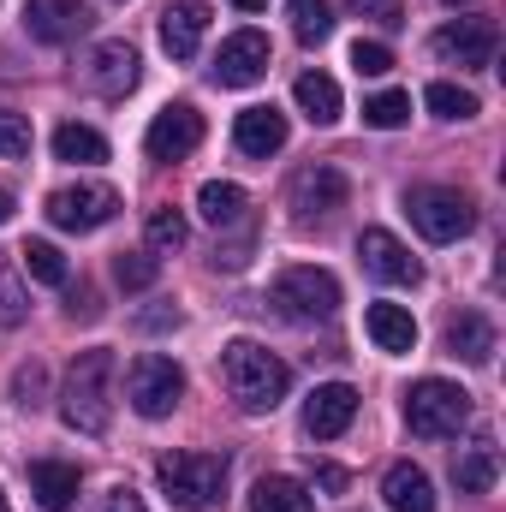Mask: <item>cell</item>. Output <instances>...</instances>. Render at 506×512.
<instances>
[{
    "label": "cell",
    "mask_w": 506,
    "mask_h": 512,
    "mask_svg": "<svg viewBox=\"0 0 506 512\" xmlns=\"http://www.w3.org/2000/svg\"><path fill=\"white\" fill-rule=\"evenodd\" d=\"M108 387H114V352H78L72 358V370H66V387H60V417H66V429H78V435H108V423H114V399H108Z\"/></svg>",
    "instance_id": "1"
},
{
    "label": "cell",
    "mask_w": 506,
    "mask_h": 512,
    "mask_svg": "<svg viewBox=\"0 0 506 512\" xmlns=\"http://www.w3.org/2000/svg\"><path fill=\"white\" fill-rule=\"evenodd\" d=\"M221 382H227V393H233L245 411H274V405L286 399V387H292V370H286L268 346L233 340V346L221 352Z\"/></svg>",
    "instance_id": "2"
},
{
    "label": "cell",
    "mask_w": 506,
    "mask_h": 512,
    "mask_svg": "<svg viewBox=\"0 0 506 512\" xmlns=\"http://www.w3.org/2000/svg\"><path fill=\"white\" fill-rule=\"evenodd\" d=\"M405 423H411V435H423V441H453V435L471 423V393L459 382L423 376V382L405 393Z\"/></svg>",
    "instance_id": "3"
},
{
    "label": "cell",
    "mask_w": 506,
    "mask_h": 512,
    "mask_svg": "<svg viewBox=\"0 0 506 512\" xmlns=\"http://www.w3.org/2000/svg\"><path fill=\"white\" fill-rule=\"evenodd\" d=\"M155 477H161V495L179 512H203L227 489V459L221 453H167L155 465Z\"/></svg>",
    "instance_id": "4"
},
{
    "label": "cell",
    "mask_w": 506,
    "mask_h": 512,
    "mask_svg": "<svg viewBox=\"0 0 506 512\" xmlns=\"http://www.w3.org/2000/svg\"><path fill=\"white\" fill-rule=\"evenodd\" d=\"M268 298L292 322H328L340 310V280L328 268H280L274 286H268Z\"/></svg>",
    "instance_id": "5"
},
{
    "label": "cell",
    "mask_w": 506,
    "mask_h": 512,
    "mask_svg": "<svg viewBox=\"0 0 506 512\" xmlns=\"http://www.w3.org/2000/svg\"><path fill=\"white\" fill-rule=\"evenodd\" d=\"M405 209H411V227H417L429 245H453V239H465V233L477 227L471 197H465V191H447V185H417V191L405 197Z\"/></svg>",
    "instance_id": "6"
},
{
    "label": "cell",
    "mask_w": 506,
    "mask_h": 512,
    "mask_svg": "<svg viewBox=\"0 0 506 512\" xmlns=\"http://www.w3.org/2000/svg\"><path fill=\"white\" fill-rule=\"evenodd\" d=\"M42 215H48L60 233H96V227H108V221L120 215V191L102 185V179H78V185H60V191L42 203Z\"/></svg>",
    "instance_id": "7"
},
{
    "label": "cell",
    "mask_w": 506,
    "mask_h": 512,
    "mask_svg": "<svg viewBox=\"0 0 506 512\" xmlns=\"http://www.w3.org/2000/svg\"><path fill=\"white\" fill-rule=\"evenodd\" d=\"M126 399L137 417H167L185 399V370L173 358H161V352H143V358H131V370H126Z\"/></svg>",
    "instance_id": "8"
},
{
    "label": "cell",
    "mask_w": 506,
    "mask_h": 512,
    "mask_svg": "<svg viewBox=\"0 0 506 512\" xmlns=\"http://www.w3.org/2000/svg\"><path fill=\"white\" fill-rule=\"evenodd\" d=\"M495 24L489 18H459V24H441L435 36H429V48H435V60L441 66H459V72H483L489 60H495Z\"/></svg>",
    "instance_id": "9"
},
{
    "label": "cell",
    "mask_w": 506,
    "mask_h": 512,
    "mask_svg": "<svg viewBox=\"0 0 506 512\" xmlns=\"http://www.w3.org/2000/svg\"><path fill=\"white\" fill-rule=\"evenodd\" d=\"M203 143V114L191 108V102H173V108H161L149 131H143V149H149V161H185L191 149Z\"/></svg>",
    "instance_id": "10"
},
{
    "label": "cell",
    "mask_w": 506,
    "mask_h": 512,
    "mask_svg": "<svg viewBox=\"0 0 506 512\" xmlns=\"http://www.w3.org/2000/svg\"><path fill=\"white\" fill-rule=\"evenodd\" d=\"M268 60H274V48H268L262 30H233V36L221 42V54H215V84L245 90L256 78H268Z\"/></svg>",
    "instance_id": "11"
},
{
    "label": "cell",
    "mask_w": 506,
    "mask_h": 512,
    "mask_svg": "<svg viewBox=\"0 0 506 512\" xmlns=\"http://www.w3.org/2000/svg\"><path fill=\"white\" fill-rule=\"evenodd\" d=\"M358 262H364L376 280H387V286H417V280H423V262L405 251L387 227H364V233H358Z\"/></svg>",
    "instance_id": "12"
},
{
    "label": "cell",
    "mask_w": 506,
    "mask_h": 512,
    "mask_svg": "<svg viewBox=\"0 0 506 512\" xmlns=\"http://www.w3.org/2000/svg\"><path fill=\"white\" fill-rule=\"evenodd\" d=\"M24 30L48 48L60 42H78L90 30V6L84 0H24Z\"/></svg>",
    "instance_id": "13"
},
{
    "label": "cell",
    "mask_w": 506,
    "mask_h": 512,
    "mask_svg": "<svg viewBox=\"0 0 506 512\" xmlns=\"http://www.w3.org/2000/svg\"><path fill=\"white\" fill-rule=\"evenodd\" d=\"M346 197H352V179H346L340 167H328V161H316V167H304V173L292 179V209H298L304 221L346 209Z\"/></svg>",
    "instance_id": "14"
},
{
    "label": "cell",
    "mask_w": 506,
    "mask_h": 512,
    "mask_svg": "<svg viewBox=\"0 0 506 512\" xmlns=\"http://www.w3.org/2000/svg\"><path fill=\"white\" fill-rule=\"evenodd\" d=\"M137 72H143V60H137L131 42H96V54H90V90L96 96H114V102L131 96Z\"/></svg>",
    "instance_id": "15"
},
{
    "label": "cell",
    "mask_w": 506,
    "mask_h": 512,
    "mask_svg": "<svg viewBox=\"0 0 506 512\" xmlns=\"http://www.w3.org/2000/svg\"><path fill=\"white\" fill-rule=\"evenodd\" d=\"M352 417H358V393L346 382H328L310 393V405H304V429L316 435V441H334V435H346L352 429Z\"/></svg>",
    "instance_id": "16"
},
{
    "label": "cell",
    "mask_w": 506,
    "mask_h": 512,
    "mask_svg": "<svg viewBox=\"0 0 506 512\" xmlns=\"http://www.w3.org/2000/svg\"><path fill=\"white\" fill-rule=\"evenodd\" d=\"M203 36H209V6H203V0H173V6L161 12V48H167L173 60H197Z\"/></svg>",
    "instance_id": "17"
},
{
    "label": "cell",
    "mask_w": 506,
    "mask_h": 512,
    "mask_svg": "<svg viewBox=\"0 0 506 512\" xmlns=\"http://www.w3.org/2000/svg\"><path fill=\"white\" fill-rule=\"evenodd\" d=\"M233 143H239L245 155H256V161L280 155V149H286V114H280L274 102L245 108V114H239V126H233Z\"/></svg>",
    "instance_id": "18"
},
{
    "label": "cell",
    "mask_w": 506,
    "mask_h": 512,
    "mask_svg": "<svg viewBox=\"0 0 506 512\" xmlns=\"http://www.w3.org/2000/svg\"><path fill=\"white\" fill-rule=\"evenodd\" d=\"M30 495L42 512H66L78 501V465H60V459H36L30 465Z\"/></svg>",
    "instance_id": "19"
},
{
    "label": "cell",
    "mask_w": 506,
    "mask_h": 512,
    "mask_svg": "<svg viewBox=\"0 0 506 512\" xmlns=\"http://www.w3.org/2000/svg\"><path fill=\"white\" fill-rule=\"evenodd\" d=\"M447 352L465 358V364H489V358H495V322L477 316V310L453 316V322H447Z\"/></svg>",
    "instance_id": "20"
},
{
    "label": "cell",
    "mask_w": 506,
    "mask_h": 512,
    "mask_svg": "<svg viewBox=\"0 0 506 512\" xmlns=\"http://www.w3.org/2000/svg\"><path fill=\"white\" fill-rule=\"evenodd\" d=\"M364 328H370V340H376L381 352H411L417 346V316L405 304H370Z\"/></svg>",
    "instance_id": "21"
},
{
    "label": "cell",
    "mask_w": 506,
    "mask_h": 512,
    "mask_svg": "<svg viewBox=\"0 0 506 512\" xmlns=\"http://www.w3.org/2000/svg\"><path fill=\"white\" fill-rule=\"evenodd\" d=\"M381 501L393 512H435V483L417 471V465H393L381 477Z\"/></svg>",
    "instance_id": "22"
},
{
    "label": "cell",
    "mask_w": 506,
    "mask_h": 512,
    "mask_svg": "<svg viewBox=\"0 0 506 512\" xmlns=\"http://www.w3.org/2000/svg\"><path fill=\"white\" fill-rule=\"evenodd\" d=\"M495 477H501V453H495V441H489V435L453 459V483H459V495H489V489H495Z\"/></svg>",
    "instance_id": "23"
},
{
    "label": "cell",
    "mask_w": 506,
    "mask_h": 512,
    "mask_svg": "<svg viewBox=\"0 0 506 512\" xmlns=\"http://www.w3.org/2000/svg\"><path fill=\"white\" fill-rule=\"evenodd\" d=\"M245 203H251V197H245L233 179H209V185L197 191V215H203L209 227H239V221H245Z\"/></svg>",
    "instance_id": "24"
},
{
    "label": "cell",
    "mask_w": 506,
    "mask_h": 512,
    "mask_svg": "<svg viewBox=\"0 0 506 512\" xmlns=\"http://www.w3.org/2000/svg\"><path fill=\"white\" fill-rule=\"evenodd\" d=\"M251 512H316V495L298 477H262L251 489Z\"/></svg>",
    "instance_id": "25"
},
{
    "label": "cell",
    "mask_w": 506,
    "mask_h": 512,
    "mask_svg": "<svg viewBox=\"0 0 506 512\" xmlns=\"http://www.w3.org/2000/svg\"><path fill=\"white\" fill-rule=\"evenodd\" d=\"M292 96H298V108H304L316 126H334V120H340V84H334L328 72H304V78L292 84Z\"/></svg>",
    "instance_id": "26"
},
{
    "label": "cell",
    "mask_w": 506,
    "mask_h": 512,
    "mask_svg": "<svg viewBox=\"0 0 506 512\" xmlns=\"http://www.w3.org/2000/svg\"><path fill=\"white\" fill-rule=\"evenodd\" d=\"M54 155L72 161V167H96V161H108V137L96 126H60L54 131Z\"/></svg>",
    "instance_id": "27"
},
{
    "label": "cell",
    "mask_w": 506,
    "mask_h": 512,
    "mask_svg": "<svg viewBox=\"0 0 506 512\" xmlns=\"http://www.w3.org/2000/svg\"><path fill=\"white\" fill-rule=\"evenodd\" d=\"M286 18H292V36H298L304 48H316V42L334 36V12H328V0H286Z\"/></svg>",
    "instance_id": "28"
},
{
    "label": "cell",
    "mask_w": 506,
    "mask_h": 512,
    "mask_svg": "<svg viewBox=\"0 0 506 512\" xmlns=\"http://www.w3.org/2000/svg\"><path fill=\"white\" fill-rule=\"evenodd\" d=\"M423 102H429L435 120H471V114H477V96H471L465 84H429Z\"/></svg>",
    "instance_id": "29"
},
{
    "label": "cell",
    "mask_w": 506,
    "mask_h": 512,
    "mask_svg": "<svg viewBox=\"0 0 506 512\" xmlns=\"http://www.w3.org/2000/svg\"><path fill=\"white\" fill-rule=\"evenodd\" d=\"M143 239H149V251L173 256L185 239H191V221H185L179 209H155V215H149V227H143Z\"/></svg>",
    "instance_id": "30"
},
{
    "label": "cell",
    "mask_w": 506,
    "mask_h": 512,
    "mask_svg": "<svg viewBox=\"0 0 506 512\" xmlns=\"http://www.w3.org/2000/svg\"><path fill=\"white\" fill-rule=\"evenodd\" d=\"M24 268H30V280H42V286H66V256L54 251V245H48V239H30V245H24Z\"/></svg>",
    "instance_id": "31"
},
{
    "label": "cell",
    "mask_w": 506,
    "mask_h": 512,
    "mask_svg": "<svg viewBox=\"0 0 506 512\" xmlns=\"http://www.w3.org/2000/svg\"><path fill=\"white\" fill-rule=\"evenodd\" d=\"M405 120H411V96L405 90H381V96L364 102V126L393 131V126H405Z\"/></svg>",
    "instance_id": "32"
},
{
    "label": "cell",
    "mask_w": 506,
    "mask_h": 512,
    "mask_svg": "<svg viewBox=\"0 0 506 512\" xmlns=\"http://www.w3.org/2000/svg\"><path fill=\"white\" fill-rule=\"evenodd\" d=\"M30 316V292H24V280L6 268V256H0V328H18Z\"/></svg>",
    "instance_id": "33"
},
{
    "label": "cell",
    "mask_w": 506,
    "mask_h": 512,
    "mask_svg": "<svg viewBox=\"0 0 506 512\" xmlns=\"http://www.w3.org/2000/svg\"><path fill=\"white\" fill-rule=\"evenodd\" d=\"M155 274H161V262L149 251H120V262H114V280L126 286V292H143V286H155Z\"/></svg>",
    "instance_id": "34"
},
{
    "label": "cell",
    "mask_w": 506,
    "mask_h": 512,
    "mask_svg": "<svg viewBox=\"0 0 506 512\" xmlns=\"http://www.w3.org/2000/svg\"><path fill=\"white\" fill-rule=\"evenodd\" d=\"M0 155H6V161H24V155H30V120H24V114H6V108H0Z\"/></svg>",
    "instance_id": "35"
},
{
    "label": "cell",
    "mask_w": 506,
    "mask_h": 512,
    "mask_svg": "<svg viewBox=\"0 0 506 512\" xmlns=\"http://www.w3.org/2000/svg\"><path fill=\"white\" fill-rule=\"evenodd\" d=\"M352 66L364 72V78H381V72H393V54H387V42H352Z\"/></svg>",
    "instance_id": "36"
},
{
    "label": "cell",
    "mask_w": 506,
    "mask_h": 512,
    "mask_svg": "<svg viewBox=\"0 0 506 512\" xmlns=\"http://www.w3.org/2000/svg\"><path fill=\"white\" fill-rule=\"evenodd\" d=\"M42 387H48V370H42V364H24V370L12 376V399L30 411V405H42Z\"/></svg>",
    "instance_id": "37"
},
{
    "label": "cell",
    "mask_w": 506,
    "mask_h": 512,
    "mask_svg": "<svg viewBox=\"0 0 506 512\" xmlns=\"http://www.w3.org/2000/svg\"><path fill=\"white\" fill-rule=\"evenodd\" d=\"M90 512H149V507H143V501L131 495L126 483H114V489H108V495H102V501H96Z\"/></svg>",
    "instance_id": "38"
},
{
    "label": "cell",
    "mask_w": 506,
    "mask_h": 512,
    "mask_svg": "<svg viewBox=\"0 0 506 512\" xmlns=\"http://www.w3.org/2000/svg\"><path fill=\"white\" fill-rule=\"evenodd\" d=\"M364 12H370L376 24H387V30H393V24H405V12H399V0H364Z\"/></svg>",
    "instance_id": "39"
},
{
    "label": "cell",
    "mask_w": 506,
    "mask_h": 512,
    "mask_svg": "<svg viewBox=\"0 0 506 512\" xmlns=\"http://www.w3.org/2000/svg\"><path fill=\"white\" fill-rule=\"evenodd\" d=\"M316 489L340 495V489H346V471H340V465H316Z\"/></svg>",
    "instance_id": "40"
},
{
    "label": "cell",
    "mask_w": 506,
    "mask_h": 512,
    "mask_svg": "<svg viewBox=\"0 0 506 512\" xmlns=\"http://www.w3.org/2000/svg\"><path fill=\"white\" fill-rule=\"evenodd\" d=\"M0 221H12V191L0 185Z\"/></svg>",
    "instance_id": "41"
},
{
    "label": "cell",
    "mask_w": 506,
    "mask_h": 512,
    "mask_svg": "<svg viewBox=\"0 0 506 512\" xmlns=\"http://www.w3.org/2000/svg\"><path fill=\"white\" fill-rule=\"evenodd\" d=\"M233 6H239V12H262V6H268V0H233Z\"/></svg>",
    "instance_id": "42"
},
{
    "label": "cell",
    "mask_w": 506,
    "mask_h": 512,
    "mask_svg": "<svg viewBox=\"0 0 506 512\" xmlns=\"http://www.w3.org/2000/svg\"><path fill=\"white\" fill-rule=\"evenodd\" d=\"M447 6H471V0H447Z\"/></svg>",
    "instance_id": "43"
},
{
    "label": "cell",
    "mask_w": 506,
    "mask_h": 512,
    "mask_svg": "<svg viewBox=\"0 0 506 512\" xmlns=\"http://www.w3.org/2000/svg\"><path fill=\"white\" fill-rule=\"evenodd\" d=\"M0 512H12V507H6V495H0Z\"/></svg>",
    "instance_id": "44"
}]
</instances>
